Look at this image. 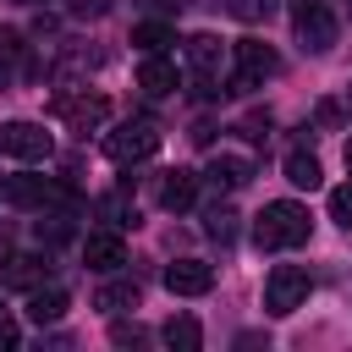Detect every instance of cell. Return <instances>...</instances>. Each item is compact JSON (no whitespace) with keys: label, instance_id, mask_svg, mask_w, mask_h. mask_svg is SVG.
<instances>
[{"label":"cell","instance_id":"20","mask_svg":"<svg viewBox=\"0 0 352 352\" xmlns=\"http://www.w3.org/2000/svg\"><path fill=\"white\" fill-rule=\"evenodd\" d=\"M286 182H292V187H308V192H314V187L324 182V170H319V160H314L308 148H292V154H286Z\"/></svg>","mask_w":352,"mask_h":352},{"label":"cell","instance_id":"17","mask_svg":"<svg viewBox=\"0 0 352 352\" xmlns=\"http://www.w3.org/2000/svg\"><path fill=\"white\" fill-rule=\"evenodd\" d=\"M138 280H104L99 292H94V308L99 314H126V308H138Z\"/></svg>","mask_w":352,"mask_h":352},{"label":"cell","instance_id":"11","mask_svg":"<svg viewBox=\"0 0 352 352\" xmlns=\"http://www.w3.org/2000/svg\"><path fill=\"white\" fill-rule=\"evenodd\" d=\"M44 280H50V258H38V253H11V258H0V286L33 292V286H44Z\"/></svg>","mask_w":352,"mask_h":352},{"label":"cell","instance_id":"13","mask_svg":"<svg viewBox=\"0 0 352 352\" xmlns=\"http://www.w3.org/2000/svg\"><path fill=\"white\" fill-rule=\"evenodd\" d=\"M187 66H192V77H220V66H226V50H220V38L214 33H198V38H187Z\"/></svg>","mask_w":352,"mask_h":352},{"label":"cell","instance_id":"24","mask_svg":"<svg viewBox=\"0 0 352 352\" xmlns=\"http://www.w3.org/2000/svg\"><path fill=\"white\" fill-rule=\"evenodd\" d=\"M16 50H22V38H16V33H0V88L11 82V60H16Z\"/></svg>","mask_w":352,"mask_h":352},{"label":"cell","instance_id":"12","mask_svg":"<svg viewBox=\"0 0 352 352\" xmlns=\"http://www.w3.org/2000/svg\"><path fill=\"white\" fill-rule=\"evenodd\" d=\"M192 198H198V170H165L160 176V209L182 214V209H192Z\"/></svg>","mask_w":352,"mask_h":352},{"label":"cell","instance_id":"28","mask_svg":"<svg viewBox=\"0 0 352 352\" xmlns=\"http://www.w3.org/2000/svg\"><path fill=\"white\" fill-rule=\"evenodd\" d=\"M110 341H116V346H132V341H143V330H138V324H116Z\"/></svg>","mask_w":352,"mask_h":352},{"label":"cell","instance_id":"15","mask_svg":"<svg viewBox=\"0 0 352 352\" xmlns=\"http://www.w3.org/2000/svg\"><path fill=\"white\" fill-rule=\"evenodd\" d=\"M66 308H72V297H66L60 286H33V292H28V319H33V324H55Z\"/></svg>","mask_w":352,"mask_h":352},{"label":"cell","instance_id":"2","mask_svg":"<svg viewBox=\"0 0 352 352\" xmlns=\"http://www.w3.org/2000/svg\"><path fill=\"white\" fill-rule=\"evenodd\" d=\"M292 28H297L302 50H314V55L336 50V33H341V22H336L330 0H292Z\"/></svg>","mask_w":352,"mask_h":352},{"label":"cell","instance_id":"26","mask_svg":"<svg viewBox=\"0 0 352 352\" xmlns=\"http://www.w3.org/2000/svg\"><path fill=\"white\" fill-rule=\"evenodd\" d=\"M66 11H72V16H104L110 0H66Z\"/></svg>","mask_w":352,"mask_h":352},{"label":"cell","instance_id":"25","mask_svg":"<svg viewBox=\"0 0 352 352\" xmlns=\"http://www.w3.org/2000/svg\"><path fill=\"white\" fill-rule=\"evenodd\" d=\"M99 214H104L110 226H132V209H126V198H121V192H116V198H104V204H99Z\"/></svg>","mask_w":352,"mask_h":352},{"label":"cell","instance_id":"16","mask_svg":"<svg viewBox=\"0 0 352 352\" xmlns=\"http://www.w3.org/2000/svg\"><path fill=\"white\" fill-rule=\"evenodd\" d=\"M182 77H176V66L165 60V55H143V66H138V88L143 94H170Z\"/></svg>","mask_w":352,"mask_h":352},{"label":"cell","instance_id":"14","mask_svg":"<svg viewBox=\"0 0 352 352\" xmlns=\"http://www.w3.org/2000/svg\"><path fill=\"white\" fill-rule=\"evenodd\" d=\"M204 176H209L214 187H226V192H231V187H248V182H253V160H242V154H214Z\"/></svg>","mask_w":352,"mask_h":352},{"label":"cell","instance_id":"27","mask_svg":"<svg viewBox=\"0 0 352 352\" xmlns=\"http://www.w3.org/2000/svg\"><path fill=\"white\" fill-rule=\"evenodd\" d=\"M314 121H319V126H341V104H330V99H324V104L314 110Z\"/></svg>","mask_w":352,"mask_h":352},{"label":"cell","instance_id":"21","mask_svg":"<svg viewBox=\"0 0 352 352\" xmlns=\"http://www.w3.org/2000/svg\"><path fill=\"white\" fill-rule=\"evenodd\" d=\"M236 220H242V214H236L231 204H209V209H204V231H209L220 248H226V242H236Z\"/></svg>","mask_w":352,"mask_h":352},{"label":"cell","instance_id":"22","mask_svg":"<svg viewBox=\"0 0 352 352\" xmlns=\"http://www.w3.org/2000/svg\"><path fill=\"white\" fill-rule=\"evenodd\" d=\"M275 6H280V0H226V11H231L236 22H270Z\"/></svg>","mask_w":352,"mask_h":352},{"label":"cell","instance_id":"7","mask_svg":"<svg viewBox=\"0 0 352 352\" xmlns=\"http://www.w3.org/2000/svg\"><path fill=\"white\" fill-rule=\"evenodd\" d=\"M55 116H66V126L72 132H94V126H104V116H110V99L104 94H60L55 99Z\"/></svg>","mask_w":352,"mask_h":352},{"label":"cell","instance_id":"10","mask_svg":"<svg viewBox=\"0 0 352 352\" xmlns=\"http://www.w3.org/2000/svg\"><path fill=\"white\" fill-rule=\"evenodd\" d=\"M82 264H88L94 275H116V270L126 264V242H121L116 231H88V242H82Z\"/></svg>","mask_w":352,"mask_h":352},{"label":"cell","instance_id":"33","mask_svg":"<svg viewBox=\"0 0 352 352\" xmlns=\"http://www.w3.org/2000/svg\"><path fill=\"white\" fill-rule=\"evenodd\" d=\"M346 16H352V0H346Z\"/></svg>","mask_w":352,"mask_h":352},{"label":"cell","instance_id":"9","mask_svg":"<svg viewBox=\"0 0 352 352\" xmlns=\"http://www.w3.org/2000/svg\"><path fill=\"white\" fill-rule=\"evenodd\" d=\"M214 286V264H204V258H176V264H165V292H176V297H204Z\"/></svg>","mask_w":352,"mask_h":352},{"label":"cell","instance_id":"30","mask_svg":"<svg viewBox=\"0 0 352 352\" xmlns=\"http://www.w3.org/2000/svg\"><path fill=\"white\" fill-rule=\"evenodd\" d=\"M154 11H182V0H148Z\"/></svg>","mask_w":352,"mask_h":352},{"label":"cell","instance_id":"31","mask_svg":"<svg viewBox=\"0 0 352 352\" xmlns=\"http://www.w3.org/2000/svg\"><path fill=\"white\" fill-rule=\"evenodd\" d=\"M346 170H352V143H346Z\"/></svg>","mask_w":352,"mask_h":352},{"label":"cell","instance_id":"5","mask_svg":"<svg viewBox=\"0 0 352 352\" xmlns=\"http://www.w3.org/2000/svg\"><path fill=\"white\" fill-rule=\"evenodd\" d=\"M231 50H236V72H231V94H248V88H258L264 77H275V72H280V60H275V50H270V44H258V38H236Z\"/></svg>","mask_w":352,"mask_h":352},{"label":"cell","instance_id":"1","mask_svg":"<svg viewBox=\"0 0 352 352\" xmlns=\"http://www.w3.org/2000/svg\"><path fill=\"white\" fill-rule=\"evenodd\" d=\"M308 209L302 204H292V198H275V204H264V214L253 220V248L258 253H275V248H302L308 242Z\"/></svg>","mask_w":352,"mask_h":352},{"label":"cell","instance_id":"19","mask_svg":"<svg viewBox=\"0 0 352 352\" xmlns=\"http://www.w3.org/2000/svg\"><path fill=\"white\" fill-rule=\"evenodd\" d=\"M132 44H138L143 55H165V44H176V28L160 22V16H154V22H138V28H132Z\"/></svg>","mask_w":352,"mask_h":352},{"label":"cell","instance_id":"32","mask_svg":"<svg viewBox=\"0 0 352 352\" xmlns=\"http://www.w3.org/2000/svg\"><path fill=\"white\" fill-rule=\"evenodd\" d=\"M16 6H38V0H16Z\"/></svg>","mask_w":352,"mask_h":352},{"label":"cell","instance_id":"29","mask_svg":"<svg viewBox=\"0 0 352 352\" xmlns=\"http://www.w3.org/2000/svg\"><path fill=\"white\" fill-rule=\"evenodd\" d=\"M0 346H16V324L11 319H0Z\"/></svg>","mask_w":352,"mask_h":352},{"label":"cell","instance_id":"18","mask_svg":"<svg viewBox=\"0 0 352 352\" xmlns=\"http://www.w3.org/2000/svg\"><path fill=\"white\" fill-rule=\"evenodd\" d=\"M165 346L170 352H198V341H204V330H198V319L192 314H176V319H165Z\"/></svg>","mask_w":352,"mask_h":352},{"label":"cell","instance_id":"23","mask_svg":"<svg viewBox=\"0 0 352 352\" xmlns=\"http://www.w3.org/2000/svg\"><path fill=\"white\" fill-rule=\"evenodd\" d=\"M330 220H336V226H346V231H352V182H341V187H336V192H330Z\"/></svg>","mask_w":352,"mask_h":352},{"label":"cell","instance_id":"3","mask_svg":"<svg viewBox=\"0 0 352 352\" xmlns=\"http://www.w3.org/2000/svg\"><path fill=\"white\" fill-rule=\"evenodd\" d=\"M308 292H314V275L302 264H275L264 275V308L270 314H297L308 302Z\"/></svg>","mask_w":352,"mask_h":352},{"label":"cell","instance_id":"6","mask_svg":"<svg viewBox=\"0 0 352 352\" xmlns=\"http://www.w3.org/2000/svg\"><path fill=\"white\" fill-rule=\"evenodd\" d=\"M0 154L28 160V165H44V160L55 154V138H50L38 121H6V126H0Z\"/></svg>","mask_w":352,"mask_h":352},{"label":"cell","instance_id":"4","mask_svg":"<svg viewBox=\"0 0 352 352\" xmlns=\"http://www.w3.org/2000/svg\"><path fill=\"white\" fill-rule=\"evenodd\" d=\"M104 154H110L116 165H143V160L160 154V126H154V121H121V126L104 138Z\"/></svg>","mask_w":352,"mask_h":352},{"label":"cell","instance_id":"8","mask_svg":"<svg viewBox=\"0 0 352 352\" xmlns=\"http://www.w3.org/2000/svg\"><path fill=\"white\" fill-rule=\"evenodd\" d=\"M0 198L16 204V209H44V204H55L60 192H55L50 176H28V170H22V176H6V182H0Z\"/></svg>","mask_w":352,"mask_h":352}]
</instances>
